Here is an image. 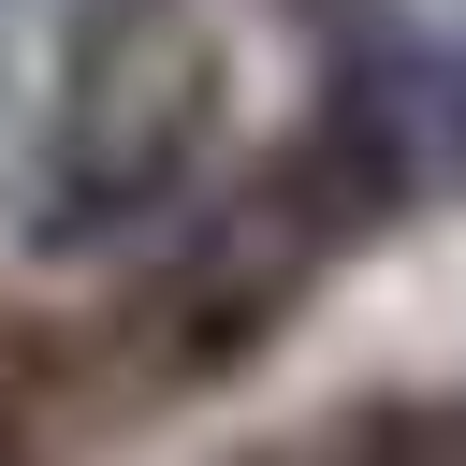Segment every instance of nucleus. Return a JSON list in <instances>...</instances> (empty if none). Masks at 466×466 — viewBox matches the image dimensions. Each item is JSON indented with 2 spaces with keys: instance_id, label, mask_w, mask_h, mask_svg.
<instances>
[{
  "instance_id": "nucleus-1",
  "label": "nucleus",
  "mask_w": 466,
  "mask_h": 466,
  "mask_svg": "<svg viewBox=\"0 0 466 466\" xmlns=\"http://www.w3.org/2000/svg\"><path fill=\"white\" fill-rule=\"evenodd\" d=\"M218 131H233V58L204 0H58L29 160H15V233L58 262L175 233L218 175Z\"/></svg>"
},
{
  "instance_id": "nucleus-2",
  "label": "nucleus",
  "mask_w": 466,
  "mask_h": 466,
  "mask_svg": "<svg viewBox=\"0 0 466 466\" xmlns=\"http://www.w3.org/2000/svg\"><path fill=\"white\" fill-rule=\"evenodd\" d=\"M335 146V175L364 189V218H422V204H466V44L437 29H364L335 44V87L306 116Z\"/></svg>"
},
{
  "instance_id": "nucleus-3",
  "label": "nucleus",
  "mask_w": 466,
  "mask_h": 466,
  "mask_svg": "<svg viewBox=\"0 0 466 466\" xmlns=\"http://www.w3.org/2000/svg\"><path fill=\"white\" fill-rule=\"evenodd\" d=\"M277 15H306V29H364L379 0H277Z\"/></svg>"
}]
</instances>
